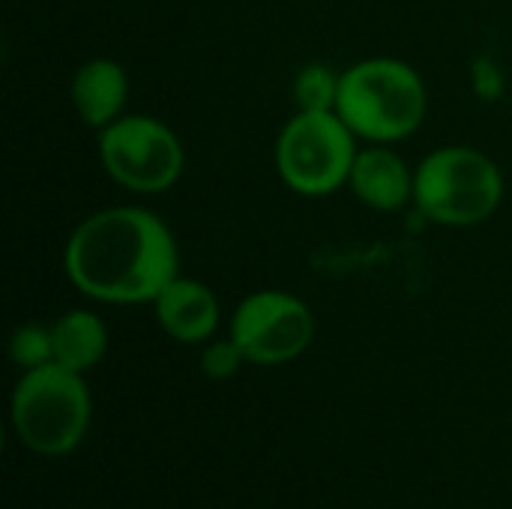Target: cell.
Returning a JSON list of instances; mask_svg holds the SVG:
<instances>
[{
  "mask_svg": "<svg viewBox=\"0 0 512 509\" xmlns=\"http://www.w3.org/2000/svg\"><path fill=\"white\" fill-rule=\"evenodd\" d=\"M339 81H342V72L333 69L330 63L312 60V63L300 66L294 75V84H291L297 111H336Z\"/></svg>",
  "mask_w": 512,
  "mask_h": 509,
  "instance_id": "cell-12",
  "label": "cell"
},
{
  "mask_svg": "<svg viewBox=\"0 0 512 509\" xmlns=\"http://www.w3.org/2000/svg\"><path fill=\"white\" fill-rule=\"evenodd\" d=\"M153 312L159 327L183 345L210 342L219 327V300L210 285L198 279L177 276L171 279L159 297L153 300Z\"/></svg>",
  "mask_w": 512,
  "mask_h": 509,
  "instance_id": "cell-9",
  "label": "cell"
},
{
  "mask_svg": "<svg viewBox=\"0 0 512 509\" xmlns=\"http://www.w3.org/2000/svg\"><path fill=\"white\" fill-rule=\"evenodd\" d=\"M96 150L105 174L138 195H159L171 189L186 168V150L177 132L150 114L117 117L99 129Z\"/></svg>",
  "mask_w": 512,
  "mask_h": 509,
  "instance_id": "cell-6",
  "label": "cell"
},
{
  "mask_svg": "<svg viewBox=\"0 0 512 509\" xmlns=\"http://www.w3.org/2000/svg\"><path fill=\"white\" fill-rule=\"evenodd\" d=\"M12 426L30 453H72L90 426V390L81 372L60 363L24 372L12 393Z\"/></svg>",
  "mask_w": 512,
  "mask_h": 509,
  "instance_id": "cell-4",
  "label": "cell"
},
{
  "mask_svg": "<svg viewBox=\"0 0 512 509\" xmlns=\"http://www.w3.org/2000/svg\"><path fill=\"white\" fill-rule=\"evenodd\" d=\"M246 363L240 345L228 336V339H210L204 345V354H201V372L210 378V381H228L240 372V366Z\"/></svg>",
  "mask_w": 512,
  "mask_h": 509,
  "instance_id": "cell-14",
  "label": "cell"
},
{
  "mask_svg": "<svg viewBox=\"0 0 512 509\" xmlns=\"http://www.w3.org/2000/svg\"><path fill=\"white\" fill-rule=\"evenodd\" d=\"M9 357L24 372L54 363V339L45 324H21L9 339Z\"/></svg>",
  "mask_w": 512,
  "mask_h": 509,
  "instance_id": "cell-13",
  "label": "cell"
},
{
  "mask_svg": "<svg viewBox=\"0 0 512 509\" xmlns=\"http://www.w3.org/2000/svg\"><path fill=\"white\" fill-rule=\"evenodd\" d=\"M357 141L360 138L336 111H297L276 135V174L297 195H333L348 186L360 150Z\"/></svg>",
  "mask_w": 512,
  "mask_h": 509,
  "instance_id": "cell-5",
  "label": "cell"
},
{
  "mask_svg": "<svg viewBox=\"0 0 512 509\" xmlns=\"http://www.w3.org/2000/svg\"><path fill=\"white\" fill-rule=\"evenodd\" d=\"M429 111L423 75L399 57H366L342 69L336 114L366 144L411 138Z\"/></svg>",
  "mask_w": 512,
  "mask_h": 509,
  "instance_id": "cell-2",
  "label": "cell"
},
{
  "mask_svg": "<svg viewBox=\"0 0 512 509\" xmlns=\"http://www.w3.org/2000/svg\"><path fill=\"white\" fill-rule=\"evenodd\" d=\"M348 189L369 210L399 213L414 204V168L390 144H369L357 150Z\"/></svg>",
  "mask_w": 512,
  "mask_h": 509,
  "instance_id": "cell-8",
  "label": "cell"
},
{
  "mask_svg": "<svg viewBox=\"0 0 512 509\" xmlns=\"http://www.w3.org/2000/svg\"><path fill=\"white\" fill-rule=\"evenodd\" d=\"M504 171L468 144L435 147L414 165V210L441 228H474L498 213Z\"/></svg>",
  "mask_w": 512,
  "mask_h": 509,
  "instance_id": "cell-3",
  "label": "cell"
},
{
  "mask_svg": "<svg viewBox=\"0 0 512 509\" xmlns=\"http://www.w3.org/2000/svg\"><path fill=\"white\" fill-rule=\"evenodd\" d=\"M63 273L96 303H153L180 276V249L159 213L132 204L105 207L72 228L63 246Z\"/></svg>",
  "mask_w": 512,
  "mask_h": 509,
  "instance_id": "cell-1",
  "label": "cell"
},
{
  "mask_svg": "<svg viewBox=\"0 0 512 509\" xmlns=\"http://www.w3.org/2000/svg\"><path fill=\"white\" fill-rule=\"evenodd\" d=\"M51 339H54V363L72 372L93 369L96 363H102L108 351V330L102 318L90 309L63 312L51 324Z\"/></svg>",
  "mask_w": 512,
  "mask_h": 509,
  "instance_id": "cell-11",
  "label": "cell"
},
{
  "mask_svg": "<svg viewBox=\"0 0 512 509\" xmlns=\"http://www.w3.org/2000/svg\"><path fill=\"white\" fill-rule=\"evenodd\" d=\"M228 336L240 345L246 363L282 366L297 360L312 345L315 315L300 297L279 288H264L237 303Z\"/></svg>",
  "mask_w": 512,
  "mask_h": 509,
  "instance_id": "cell-7",
  "label": "cell"
},
{
  "mask_svg": "<svg viewBox=\"0 0 512 509\" xmlns=\"http://www.w3.org/2000/svg\"><path fill=\"white\" fill-rule=\"evenodd\" d=\"M69 102L78 120L90 129H105L126 114L129 102V75L111 57L84 60L69 81Z\"/></svg>",
  "mask_w": 512,
  "mask_h": 509,
  "instance_id": "cell-10",
  "label": "cell"
},
{
  "mask_svg": "<svg viewBox=\"0 0 512 509\" xmlns=\"http://www.w3.org/2000/svg\"><path fill=\"white\" fill-rule=\"evenodd\" d=\"M507 81H504V69L498 66V60L492 54H480L471 63V90L474 96H480L483 102H498L504 93Z\"/></svg>",
  "mask_w": 512,
  "mask_h": 509,
  "instance_id": "cell-15",
  "label": "cell"
}]
</instances>
